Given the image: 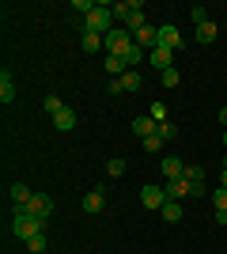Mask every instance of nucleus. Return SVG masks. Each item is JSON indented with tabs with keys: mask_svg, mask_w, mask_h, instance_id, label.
<instances>
[{
	"mask_svg": "<svg viewBox=\"0 0 227 254\" xmlns=\"http://www.w3.org/2000/svg\"><path fill=\"white\" fill-rule=\"evenodd\" d=\"M159 137L163 140H174V137H178V126H174V122H163V126H159Z\"/></svg>",
	"mask_w": 227,
	"mask_h": 254,
	"instance_id": "nucleus-30",
	"label": "nucleus"
},
{
	"mask_svg": "<svg viewBox=\"0 0 227 254\" xmlns=\"http://www.w3.org/2000/svg\"><path fill=\"white\" fill-rule=\"evenodd\" d=\"M148 118H151V122H155V126H163V122H167V106H163V103H151Z\"/></svg>",
	"mask_w": 227,
	"mask_h": 254,
	"instance_id": "nucleus-24",
	"label": "nucleus"
},
{
	"mask_svg": "<svg viewBox=\"0 0 227 254\" xmlns=\"http://www.w3.org/2000/svg\"><path fill=\"white\" fill-rule=\"evenodd\" d=\"M0 103H15V84H11L8 68L0 72Z\"/></svg>",
	"mask_w": 227,
	"mask_h": 254,
	"instance_id": "nucleus-17",
	"label": "nucleus"
},
{
	"mask_svg": "<svg viewBox=\"0 0 227 254\" xmlns=\"http://www.w3.org/2000/svg\"><path fill=\"white\" fill-rule=\"evenodd\" d=\"M140 201H144V209H155V212H159L163 205L171 201V197H167V186H155V182H148V186L140 190Z\"/></svg>",
	"mask_w": 227,
	"mask_h": 254,
	"instance_id": "nucleus-5",
	"label": "nucleus"
},
{
	"mask_svg": "<svg viewBox=\"0 0 227 254\" xmlns=\"http://www.w3.org/2000/svg\"><path fill=\"white\" fill-rule=\"evenodd\" d=\"M84 31L102 34V38L114 31V11H110V4H95V11H91V15H84Z\"/></svg>",
	"mask_w": 227,
	"mask_h": 254,
	"instance_id": "nucleus-2",
	"label": "nucleus"
},
{
	"mask_svg": "<svg viewBox=\"0 0 227 254\" xmlns=\"http://www.w3.org/2000/svg\"><path fill=\"white\" fill-rule=\"evenodd\" d=\"M208 197H212V205H216V209H227V186H220V190H212V193H208Z\"/></svg>",
	"mask_w": 227,
	"mask_h": 254,
	"instance_id": "nucleus-28",
	"label": "nucleus"
},
{
	"mask_svg": "<svg viewBox=\"0 0 227 254\" xmlns=\"http://www.w3.org/2000/svg\"><path fill=\"white\" fill-rule=\"evenodd\" d=\"M159 171H163V179L167 182H174V179H185V163L178 156H167V159H159Z\"/></svg>",
	"mask_w": 227,
	"mask_h": 254,
	"instance_id": "nucleus-8",
	"label": "nucleus"
},
{
	"mask_svg": "<svg viewBox=\"0 0 227 254\" xmlns=\"http://www.w3.org/2000/svg\"><path fill=\"white\" fill-rule=\"evenodd\" d=\"M189 19H193L197 27H201V23H208V8H193V11H189Z\"/></svg>",
	"mask_w": 227,
	"mask_h": 254,
	"instance_id": "nucleus-31",
	"label": "nucleus"
},
{
	"mask_svg": "<svg viewBox=\"0 0 227 254\" xmlns=\"http://www.w3.org/2000/svg\"><path fill=\"white\" fill-rule=\"evenodd\" d=\"M121 87H125V91H140V87H144V76H140V72H133V68H129V72L121 76Z\"/></svg>",
	"mask_w": 227,
	"mask_h": 254,
	"instance_id": "nucleus-20",
	"label": "nucleus"
},
{
	"mask_svg": "<svg viewBox=\"0 0 227 254\" xmlns=\"http://www.w3.org/2000/svg\"><path fill=\"white\" fill-rule=\"evenodd\" d=\"M185 179L189 182H205V167H201V163H185Z\"/></svg>",
	"mask_w": 227,
	"mask_h": 254,
	"instance_id": "nucleus-23",
	"label": "nucleus"
},
{
	"mask_svg": "<svg viewBox=\"0 0 227 254\" xmlns=\"http://www.w3.org/2000/svg\"><path fill=\"white\" fill-rule=\"evenodd\" d=\"M27 251H31V254H42V251H45V235L38 232L34 239H27Z\"/></svg>",
	"mask_w": 227,
	"mask_h": 254,
	"instance_id": "nucleus-27",
	"label": "nucleus"
},
{
	"mask_svg": "<svg viewBox=\"0 0 227 254\" xmlns=\"http://www.w3.org/2000/svg\"><path fill=\"white\" fill-rule=\"evenodd\" d=\"M159 46L163 50H182V31H178V27H174V23H163L159 27Z\"/></svg>",
	"mask_w": 227,
	"mask_h": 254,
	"instance_id": "nucleus-7",
	"label": "nucleus"
},
{
	"mask_svg": "<svg viewBox=\"0 0 227 254\" xmlns=\"http://www.w3.org/2000/svg\"><path fill=\"white\" fill-rule=\"evenodd\" d=\"M159 216H163L167 224H178V220H182V201H174V197H171V201L159 209Z\"/></svg>",
	"mask_w": 227,
	"mask_h": 254,
	"instance_id": "nucleus-16",
	"label": "nucleus"
},
{
	"mask_svg": "<svg viewBox=\"0 0 227 254\" xmlns=\"http://www.w3.org/2000/svg\"><path fill=\"white\" fill-rule=\"evenodd\" d=\"M133 42H136V46H140V50H155V46H159V27H151V23H148V27H144V31H136V34H133Z\"/></svg>",
	"mask_w": 227,
	"mask_h": 254,
	"instance_id": "nucleus-9",
	"label": "nucleus"
},
{
	"mask_svg": "<svg viewBox=\"0 0 227 254\" xmlns=\"http://www.w3.org/2000/svg\"><path fill=\"white\" fill-rule=\"evenodd\" d=\"M220 126L227 129V106H220Z\"/></svg>",
	"mask_w": 227,
	"mask_h": 254,
	"instance_id": "nucleus-33",
	"label": "nucleus"
},
{
	"mask_svg": "<svg viewBox=\"0 0 227 254\" xmlns=\"http://www.w3.org/2000/svg\"><path fill=\"white\" fill-rule=\"evenodd\" d=\"M220 179H224V186H227V167H224V175H220Z\"/></svg>",
	"mask_w": 227,
	"mask_h": 254,
	"instance_id": "nucleus-35",
	"label": "nucleus"
},
{
	"mask_svg": "<svg viewBox=\"0 0 227 254\" xmlns=\"http://www.w3.org/2000/svg\"><path fill=\"white\" fill-rule=\"evenodd\" d=\"M205 193H208L205 182H189V197H205Z\"/></svg>",
	"mask_w": 227,
	"mask_h": 254,
	"instance_id": "nucleus-32",
	"label": "nucleus"
},
{
	"mask_svg": "<svg viewBox=\"0 0 227 254\" xmlns=\"http://www.w3.org/2000/svg\"><path fill=\"white\" fill-rule=\"evenodd\" d=\"M53 126L61 129V133H68V129H76V114H72V110H68V106H65L61 114H53Z\"/></svg>",
	"mask_w": 227,
	"mask_h": 254,
	"instance_id": "nucleus-18",
	"label": "nucleus"
},
{
	"mask_svg": "<svg viewBox=\"0 0 227 254\" xmlns=\"http://www.w3.org/2000/svg\"><path fill=\"white\" fill-rule=\"evenodd\" d=\"M42 224H45V220H38L34 212H27V209H15V220H11V232H15V235L23 239V243H27V239H34V235L42 232Z\"/></svg>",
	"mask_w": 227,
	"mask_h": 254,
	"instance_id": "nucleus-3",
	"label": "nucleus"
},
{
	"mask_svg": "<svg viewBox=\"0 0 227 254\" xmlns=\"http://www.w3.org/2000/svg\"><path fill=\"white\" fill-rule=\"evenodd\" d=\"M106 171L114 175V179H121V175H125V159H121V156H114V159L106 163Z\"/></svg>",
	"mask_w": 227,
	"mask_h": 254,
	"instance_id": "nucleus-26",
	"label": "nucleus"
},
{
	"mask_svg": "<svg viewBox=\"0 0 227 254\" xmlns=\"http://www.w3.org/2000/svg\"><path fill=\"white\" fill-rule=\"evenodd\" d=\"M216 220H220V224H227V209H216Z\"/></svg>",
	"mask_w": 227,
	"mask_h": 254,
	"instance_id": "nucleus-34",
	"label": "nucleus"
},
{
	"mask_svg": "<svg viewBox=\"0 0 227 254\" xmlns=\"http://www.w3.org/2000/svg\"><path fill=\"white\" fill-rule=\"evenodd\" d=\"M224 148H227V129H224Z\"/></svg>",
	"mask_w": 227,
	"mask_h": 254,
	"instance_id": "nucleus-36",
	"label": "nucleus"
},
{
	"mask_svg": "<svg viewBox=\"0 0 227 254\" xmlns=\"http://www.w3.org/2000/svg\"><path fill=\"white\" fill-rule=\"evenodd\" d=\"M167 197H174V201L189 197V179H174V182H167Z\"/></svg>",
	"mask_w": 227,
	"mask_h": 254,
	"instance_id": "nucleus-14",
	"label": "nucleus"
},
{
	"mask_svg": "<svg viewBox=\"0 0 227 254\" xmlns=\"http://www.w3.org/2000/svg\"><path fill=\"white\" fill-rule=\"evenodd\" d=\"M102 68H106V72H114V80H121V76L129 72V64L121 61V57H114V53H106V61H102Z\"/></svg>",
	"mask_w": 227,
	"mask_h": 254,
	"instance_id": "nucleus-15",
	"label": "nucleus"
},
{
	"mask_svg": "<svg viewBox=\"0 0 227 254\" xmlns=\"http://www.w3.org/2000/svg\"><path fill=\"white\" fill-rule=\"evenodd\" d=\"M102 46H106V38H102V34H91V31H84V38H80V50H84V53H98Z\"/></svg>",
	"mask_w": 227,
	"mask_h": 254,
	"instance_id": "nucleus-13",
	"label": "nucleus"
},
{
	"mask_svg": "<svg viewBox=\"0 0 227 254\" xmlns=\"http://www.w3.org/2000/svg\"><path fill=\"white\" fill-rule=\"evenodd\" d=\"M102 209H106V193H102V190L84 193V212H102Z\"/></svg>",
	"mask_w": 227,
	"mask_h": 254,
	"instance_id": "nucleus-12",
	"label": "nucleus"
},
{
	"mask_svg": "<svg viewBox=\"0 0 227 254\" xmlns=\"http://www.w3.org/2000/svg\"><path fill=\"white\" fill-rule=\"evenodd\" d=\"M23 209H27V212H34L38 220H49L57 205H53V197H49V193H34V197H31V205H23Z\"/></svg>",
	"mask_w": 227,
	"mask_h": 254,
	"instance_id": "nucleus-6",
	"label": "nucleus"
},
{
	"mask_svg": "<svg viewBox=\"0 0 227 254\" xmlns=\"http://www.w3.org/2000/svg\"><path fill=\"white\" fill-rule=\"evenodd\" d=\"M110 11H114V23H121L129 34H136V31H144V27H148L140 0H121V4H110Z\"/></svg>",
	"mask_w": 227,
	"mask_h": 254,
	"instance_id": "nucleus-1",
	"label": "nucleus"
},
{
	"mask_svg": "<svg viewBox=\"0 0 227 254\" xmlns=\"http://www.w3.org/2000/svg\"><path fill=\"white\" fill-rule=\"evenodd\" d=\"M133 133H136L140 140H148L151 133H159V126H155V122H151V118L144 114V118H133Z\"/></svg>",
	"mask_w": 227,
	"mask_h": 254,
	"instance_id": "nucleus-11",
	"label": "nucleus"
},
{
	"mask_svg": "<svg viewBox=\"0 0 227 254\" xmlns=\"http://www.w3.org/2000/svg\"><path fill=\"white\" fill-rule=\"evenodd\" d=\"M163 87H178V68H167V72H159Z\"/></svg>",
	"mask_w": 227,
	"mask_h": 254,
	"instance_id": "nucleus-29",
	"label": "nucleus"
},
{
	"mask_svg": "<svg viewBox=\"0 0 227 254\" xmlns=\"http://www.w3.org/2000/svg\"><path fill=\"white\" fill-rule=\"evenodd\" d=\"M42 110H45V114H61V110H65V103H61L57 95H45V99H42Z\"/></svg>",
	"mask_w": 227,
	"mask_h": 254,
	"instance_id": "nucleus-22",
	"label": "nucleus"
},
{
	"mask_svg": "<svg viewBox=\"0 0 227 254\" xmlns=\"http://www.w3.org/2000/svg\"><path fill=\"white\" fill-rule=\"evenodd\" d=\"M216 34H220V27H216L212 19H208V23H201V27H197V42H212Z\"/></svg>",
	"mask_w": 227,
	"mask_h": 254,
	"instance_id": "nucleus-21",
	"label": "nucleus"
},
{
	"mask_svg": "<svg viewBox=\"0 0 227 254\" xmlns=\"http://www.w3.org/2000/svg\"><path fill=\"white\" fill-rule=\"evenodd\" d=\"M31 197H34V193L27 190L23 182H15V186H11V201H15V209H23V205H31Z\"/></svg>",
	"mask_w": 227,
	"mask_h": 254,
	"instance_id": "nucleus-19",
	"label": "nucleus"
},
{
	"mask_svg": "<svg viewBox=\"0 0 227 254\" xmlns=\"http://www.w3.org/2000/svg\"><path fill=\"white\" fill-rule=\"evenodd\" d=\"M163 144H167V140H163V137H159V133H151V137H148V140H144V152H151V156H155V152H159V148H163Z\"/></svg>",
	"mask_w": 227,
	"mask_h": 254,
	"instance_id": "nucleus-25",
	"label": "nucleus"
},
{
	"mask_svg": "<svg viewBox=\"0 0 227 254\" xmlns=\"http://www.w3.org/2000/svg\"><path fill=\"white\" fill-rule=\"evenodd\" d=\"M133 34L125 31V27H114V31L106 34V53H114V57H121V61H125V57H129L133 53Z\"/></svg>",
	"mask_w": 227,
	"mask_h": 254,
	"instance_id": "nucleus-4",
	"label": "nucleus"
},
{
	"mask_svg": "<svg viewBox=\"0 0 227 254\" xmlns=\"http://www.w3.org/2000/svg\"><path fill=\"white\" fill-rule=\"evenodd\" d=\"M148 61L159 68V72H167V68H174V53L171 50H163V46H155V50L148 53Z\"/></svg>",
	"mask_w": 227,
	"mask_h": 254,
	"instance_id": "nucleus-10",
	"label": "nucleus"
}]
</instances>
